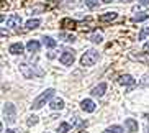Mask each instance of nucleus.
Instances as JSON below:
<instances>
[{
  "label": "nucleus",
  "mask_w": 149,
  "mask_h": 133,
  "mask_svg": "<svg viewBox=\"0 0 149 133\" xmlns=\"http://www.w3.org/2000/svg\"><path fill=\"white\" fill-rule=\"evenodd\" d=\"M125 127H126V130L128 132H131V133H134V132H138V122H136L134 118H126L125 120Z\"/></svg>",
  "instance_id": "nucleus-12"
},
{
  "label": "nucleus",
  "mask_w": 149,
  "mask_h": 133,
  "mask_svg": "<svg viewBox=\"0 0 149 133\" xmlns=\"http://www.w3.org/2000/svg\"><path fill=\"white\" fill-rule=\"evenodd\" d=\"M49 107H51L53 110H62V108H64V100H62V99H53V100L49 102Z\"/></svg>",
  "instance_id": "nucleus-14"
},
{
  "label": "nucleus",
  "mask_w": 149,
  "mask_h": 133,
  "mask_svg": "<svg viewBox=\"0 0 149 133\" xmlns=\"http://www.w3.org/2000/svg\"><path fill=\"white\" fill-rule=\"evenodd\" d=\"M43 44H44V46H46V48H51V49H53V48H56V40H53V38H51V36H44V38H43Z\"/></svg>",
  "instance_id": "nucleus-17"
},
{
  "label": "nucleus",
  "mask_w": 149,
  "mask_h": 133,
  "mask_svg": "<svg viewBox=\"0 0 149 133\" xmlns=\"http://www.w3.org/2000/svg\"><path fill=\"white\" fill-rule=\"evenodd\" d=\"M80 107H82L84 112H88V113L95 112V102H93L92 99H84L82 102H80Z\"/></svg>",
  "instance_id": "nucleus-7"
},
{
  "label": "nucleus",
  "mask_w": 149,
  "mask_h": 133,
  "mask_svg": "<svg viewBox=\"0 0 149 133\" xmlns=\"http://www.w3.org/2000/svg\"><path fill=\"white\" fill-rule=\"evenodd\" d=\"M3 117L8 123H15L17 122V108L12 102L3 104Z\"/></svg>",
  "instance_id": "nucleus-3"
},
{
  "label": "nucleus",
  "mask_w": 149,
  "mask_h": 133,
  "mask_svg": "<svg viewBox=\"0 0 149 133\" xmlns=\"http://www.w3.org/2000/svg\"><path fill=\"white\" fill-rule=\"evenodd\" d=\"M20 72H22L26 79H31V77L35 76V71H33L28 64H25V62H23V64H20Z\"/></svg>",
  "instance_id": "nucleus-11"
},
{
  "label": "nucleus",
  "mask_w": 149,
  "mask_h": 133,
  "mask_svg": "<svg viewBox=\"0 0 149 133\" xmlns=\"http://www.w3.org/2000/svg\"><path fill=\"white\" fill-rule=\"evenodd\" d=\"M69 130H70V125L64 122V123H61V125H59V128H57V132H59V133H67Z\"/></svg>",
  "instance_id": "nucleus-21"
},
{
  "label": "nucleus",
  "mask_w": 149,
  "mask_h": 133,
  "mask_svg": "<svg viewBox=\"0 0 149 133\" xmlns=\"http://www.w3.org/2000/svg\"><path fill=\"white\" fill-rule=\"evenodd\" d=\"M41 25V20H38V18H35V20H28L26 22V28L28 30H35V28H38Z\"/></svg>",
  "instance_id": "nucleus-18"
},
{
  "label": "nucleus",
  "mask_w": 149,
  "mask_h": 133,
  "mask_svg": "<svg viewBox=\"0 0 149 133\" xmlns=\"http://www.w3.org/2000/svg\"><path fill=\"white\" fill-rule=\"evenodd\" d=\"M54 89H46L43 94H41L40 97H36L35 100H33V104H31V108L33 110H40L43 105H46V102H49L51 99H53V95H54Z\"/></svg>",
  "instance_id": "nucleus-1"
},
{
  "label": "nucleus",
  "mask_w": 149,
  "mask_h": 133,
  "mask_svg": "<svg viewBox=\"0 0 149 133\" xmlns=\"http://www.w3.org/2000/svg\"><path fill=\"white\" fill-rule=\"evenodd\" d=\"M141 5H149V0H139Z\"/></svg>",
  "instance_id": "nucleus-27"
},
{
  "label": "nucleus",
  "mask_w": 149,
  "mask_h": 133,
  "mask_svg": "<svg viewBox=\"0 0 149 133\" xmlns=\"http://www.w3.org/2000/svg\"><path fill=\"white\" fill-rule=\"evenodd\" d=\"M5 133H15V130H7Z\"/></svg>",
  "instance_id": "nucleus-29"
},
{
  "label": "nucleus",
  "mask_w": 149,
  "mask_h": 133,
  "mask_svg": "<svg viewBox=\"0 0 149 133\" xmlns=\"http://www.w3.org/2000/svg\"><path fill=\"white\" fill-rule=\"evenodd\" d=\"M85 5L88 8H95V7H98V0H85Z\"/></svg>",
  "instance_id": "nucleus-23"
},
{
  "label": "nucleus",
  "mask_w": 149,
  "mask_h": 133,
  "mask_svg": "<svg viewBox=\"0 0 149 133\" xmlns=\"http://www.w3.org/2000/svg\"><path fill=\"white\" fill-rule=\"evenodd\" d=\"M146 133H149V128H148V132H146Z\"/></svg>",
  "instance_id": "nucleus-31"
},
{
  "label": "nucleus",
  "mask_w": 149,
  "mask_h": 133,
  "mask_svg": "<svg viewBox=\"0 0 149 133\" xmlns=\"http://www.w3.org/2000/svg\"><path fill=\"white\" fill-rule=\"evenodd\" d=\"M148 18H149L148 13H138V15H134V17H133V22H134V23H139V22H144V20H148Z\"/></svg>",
  "instance_id": "nucleus-20"
},
{
  "label": "nucleus",
  "mask_w": 149,
  "mask_h": 133,
  "mask_svg": "<svg viewBox=\"0 0 149 133\" xmlns=\"http://www.w3.org/2000/svg\"><path fill=\"white\" fill-rule=\"evenodd\" d=\"M143 49H144V51H149V43H144V46H143Z\"/></svg>",
  "instance_id": "nucleus-28"
},
{
  "label": "nucleus",
  "mask_w": 149,
  "mask_h": 133,
  "mask_svg": "<svg viewBox=\"0 0 149 133\" xmlns=\"http://www.w3.org/2000/svg\"><path fill=\"white\" fill-rule=\"evenodd\" d=\"M118 82H120L121 85H128V90H131V87L136 84V80L133 79V76H130V74H123V76H120Z\"/></svg>",
  "instance_id": "nucleus-5"
},
{
  "label": "nucleus",
  "mask_w": 149,
  "mask_h": 133,
  "mask_svg": "<svg viewBox=\"0 0 149 133\" xmlns=\"http://www.w3.org/2000/svg\"><path fill=\"white\" fill-rule=\"evenodd\" d=\"M20 25H22V18H20V15H10L8 20H7V27L13 28V30H18Z\"/></svg>",
  "instance_id": "nucleus-6"
},
{
  "label": "nucleus",
  "mask_w": 149,
  "mask_h": 133,
  "mask_svg": "<svg viewBox=\"0 0 149 133\" xmlns=\"http://www.w3.org/2000/svg\"><path fill=\"white\" fill-rule=\"evenodd\" d=\"M116 18H118V13H116V12H107V13H103V15L98 17V22L107 23V22H113V20H116Z\"/></svg>",
  "instance_id": "nucleus-9"
},
{
  "label": "nucleus",
  "mask_w": 149,
  "mask_h": 133,
  "mask_svg": "<svg viewBox=\"0 0 149 133\" xmlns=\"http://www.w3.org/2000/svg\"><path fill=\"white\" fill-rule=\"evenodd\" d=\"M130 58L131 59H136V61H141V62H146L149 64V54L144 53V54H130Z\"/></svg>",
  "instance_id": "nucleus-16"
},
{
  "label": "nucleus",
  "mask_w": 149,
  "mask_h": 133,
  "mask_svg": "<svg viewBox=\"0 0 149 133\" xmlns=\"http://www.w3.org/2000/svg\"><path fill=\"white\" fill-rule=\"evenodd\" d=\"M40 48H41V44L38 43L36 40H30V41H28V44H26V49L30 51V53H38Z\"/></svg>",
  "instance_id": "nucleus-15"
},
{
  "label": "nucleus",
  "mask_w": 149,
  "mask_h": 133,
  "mask_svg": "<svg viewBox=\"0 0 149 133\" xmlns=\"http://www.w3.org/2000/svg\"><path fill=\"white\" fill-rule=\"evenodd\" d=\"M61 38H64V41H67V43L75 41V36L74 35H64V33H61Z\"/></svg>",
  "instance_id": "nucleus-24"
},
{
  "label": "nucleus",
  "mask_w": 149,
  "mask_h": 133,
  "mask_svg": "<svg viewBox=\"0 0 149 133\" xmlns=\"http://www.w3.org/2000/svg\"><path fill=\"white\" fill-rule=\"evenodd\" d=\"M148 33H149V28H143V30H141V33H139V40H146Z\"/></svg>",
  "instance_id": "nucleus-26"
},
{
  "label": "nucleus",
  "mask_w": 149,
  "mask_h": 133,
  "mask_svg": "<svg viewBox=\"0 0 149 133\" xmlns=\"http://www.w3.org/2000/svg\"><path fill=\"white\" fill-rule=\"evenodd\" d=\"M103 2H105V4H110V2H113V0H103Z\"/></svg>",
  "instance_id": "nucleus-30"
},
{
  "label": "nucleus",
  "mask_w": 149,
  "mask_h": 133,
  "mask_svg": "<svg viewBox=\"0 0 149 133\" xmlns=\"http://www.w3.org/2000/svg\"><path fill=\"white\" fill-rule=\"evenodd\" d=\"M90 41H93V43H102V41H103V36H102L100 33H93V35L90 36Z\"/></svg>",
  "instance_id": "nucleus-22"
},
{
  "label": "nucleus",
  "mask_w": 149,
  "mask_h": 133,
  "mask_svg": "<svg viewBox=\"0 0 149 133\" xmlns=\"http://www.w3.org/2000/svg\"><path fill=\"white\" fill-rule=\"evenodd\" d=\"M74 59H75V54H74V51H70V49H66V51L59 56V61H61V64H64V66H72Z\"/></svg>",
  "instance_id": "nucleus-4"
},
{
  "label": "nucleus",
  "mask_w": 149,
  "mask_h": 133,
  "mask_svg": "<svg viewBox=\"0 0 149 133\" xmlns=\"http://www.w3.org/2000/svg\"><path fill=\"white\" fill-rule=\"evenodd\" d=\"M105 92H107V82H100L98 85H95V87L92 89L90 94H92L93 97H102Z\"/></svg>",
  "instance_id": "nucleus-8"
},
{
  "label": "nucleus",
  "mask_w": 149,
  "mask_h": 133,
  "mask_svg": "<svg viewBox=\"0 0 149 133\" xmlns=\"http://www.w3.org/2000/svg\"><path fill=\"white\" fill-rule=\"evenodd\" d=\"M98 61V51L97 49H87L80 58V64L82 66H93Z\"/></svg>",
  "instance_id": "nucleus-2"
},
{
  "label": "nucleus",
  "mask_w": 149,
  "mask_h": 133,
  "mask_svg": "<svg viewBox=\"0 0 149 133\" xmlns=\"http://www.w3.org/2000/svg\"><path fill=\"white\" fill-rule=\"evenodd\" d=\"M26 123L30 125V127H31V125H36V123H38V117H36V115H31L30 118H28Z\"/></svg>",
  "instance_id": "nucleus-25"
},
{
  "label": "nucleus",
  "mask_w": 149,
  "mask_h": 133,
  "mask_svg": "<svg viewBox=\"0 0 149 133\" xmlns=\"http://www.w3.org/2000/svg\"><path fill=\"white\" fill-rule=\"evenodd\" d=\"M103 133H123V127H120V125H111Z\"/></svg>",
  "instance_id": "nucleus-19"
},
{
  "label": "nucleus",
  "mask_w": 149,
  "mask_h": 133,
  "mask_svg": "<svg viewBox=\"0 0 149 133\" xmlns=\"http://www.w3.org/2000/svg\"><path fill=\"white\" fill-rule=\"evenodd\" d=\"M23 49H25V46H23L22 43H13V44H10L8 53H12V54H23Z\"/></svg>",
  "instance_id": "nucleus-13"
},
{
  "label": "nucleus",
  "mask_w": 149,
  "mask_h": 133,
  "mask_svg": "<svg viewBox=\"0 0 149 133\" xmlns=\"http://www.w3.org/2000/svg\"><path fill=\"white\" fill-rule=\"evenodd\" d=\"M61 27L66 28V30H74V28H77V22L72 20V18H62L61 20Z\"/></svg>",
  "instance_id": "nucleus-10"
}]
</instances>
